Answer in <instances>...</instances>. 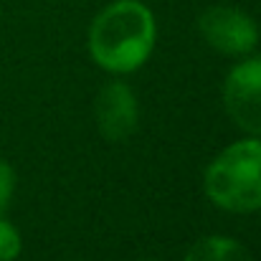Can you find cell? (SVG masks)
I'll use <instances>...</instances> for the list:
<instances>
[{
	"label": "cell",
	"instance_id": "cell-1",
	"mask_svg": "<svg viewBox=\"0 0 261 261\" xmlns=\"http://www.w3.org/2000/svg\"><path fill=\"white\" fill-rule=\"evenodd\" d=\"M155 46V18L140 0L107 5L89 25V54L112 74L140 69Z\"/></svg>",
	"mask_w": 261,
	"mask_h": 261
},
{
	"label": "cell",
	"instance_id": "cell-2",
	"mask_svg": "<svg viewBox=\"0 0 261 261\" xmlns=\"http://www.w3.org/2000/svg\"><path fill=\"white\" fill-rule=\"evenodd\" d=\"M205 195L223 211L251 213L261 208V140L228 145L205 170Z\"/></svg>",
	"mask_w": 261,
	"mask_h": 261
},
{
	"label": "cell",
	"instance_id": "cell-3",
	"mask_svg": "<svg viewBox=\"0 0 261 261\" xmlns=\"http://www.w3.org/2000/svg\"><path fill=\"white\" fill-rule=\"evenodd\" d=\"M198 28H200V36L205 38V43L223 56L249 54L259 41L256 23L244 10L231 8V5H213V8L203 10Z\"/></svg>",
	"mask_w": 261,
	"mask_h": 261
},
{
	"label": "cell",
	"instance_id": "cell-4",
	"mask_svg": "<svg viewBox=\"0 0 261 261\" xmlns=\"http://www.w3.org/2000/svg\"><path fill=\"white\" fill-rule=\"evenodd\" d=\"M228 117L249 135H261V59H249L231 69L223 84Z\"/></svg>",
	"mask_w": 261,
	"mask_h": 261
},
{
	"label": "cell",
	"instance_id": "cell-5",
	"mask_svg": "<svg viewBox=\"0 0 261 261\" xmlns=\"http://www.w3.org/2000/svg\"><path fill=\"white\" fill-rule=\"evenodd\" d=\"M94 117H96V127L104 135V140L109 142L129 140L132 132L137 129V117H140L132 89L122 82H109L96 96Z\"/></svg>",
	"mask_w": 261,
	"mask_h": 261
},
{
	"label": "cell",
	"instance_id": "cell-6",
	"mask_svg": "<svg viewBox=\"0 0 261 261\" xmlns=\"http://www.w3.org/2000/svg\"><path fill=\"white\" fill-rule=\"evenodd\" d=\"M182 261H254L249 249L226 236H208L195 241Z\"/></svg>",
	"mask_w": 261,
	"mask_h": 261
},
{
	"label": "cell",
	"instance_id": "cell-7",
	"mask_svg": "<svg viewBox=\"0 0 261 261\" xmlns=\"http://www.w3.org/2000/svg\"><path fill=\"white\" fill-rule=\"evenodd\" d=\"M20 233L13 223L0 216V261H15L20 254Z\"/></svg>",
	"mask_w": 261,
	"mask_h": 261
},
{
	"label": "cell",
	"instance_id": "cell-8",
	"mask_svg": "<svg viewBox=\"0 0 261 261\" xmlns=\"http://www.w3.org/2000/svg\"><path fill=\"white\" fill-rule=\"evenodd\" d=\"M13 188H15V173L8 163L0 160V213L8 208L10 198H13Z\"/></svg>",
	"mask_w": 261,
	"mask_h": 261
}]
</instances>
